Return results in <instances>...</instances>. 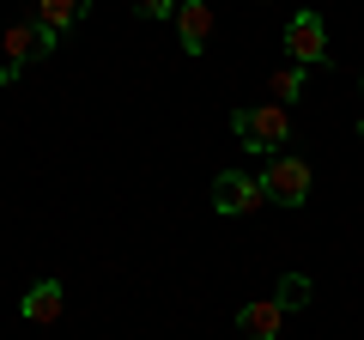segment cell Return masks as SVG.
<instances>
[{
	"label": "cell",
	"instance_id": "13",
	"mask_svg": "<svg viewBox=\"0 0 364 340\" xmlns=\"http://www.w3.org/2000/svg\"><path fill=\"white\" fill-rule=\"evenodd\" d=\"M358 134H364V122H358Z\"/></svg>",
	"mask_w": 364,
	"mask_h": 340
},
{
	"label": "cell",
	"instance_id": "14",
	"mask_svg": "<svg viewBox=\"0 0 364 340\" xmlns=\"http://www.w3.org/2000/svg\"><path fill=\"white\" fill-rule=\"evenodd\" d=\"M358 85H364V79H358Z\"/></svg>",
	"mask_w": 364,
	"mask_h": 340
},
{
	"label": "cell",
	"instance_id": "8",
	"mask_svg": "<svg viewBox=\"0 0 364 340\" xmlns=\"http://www.w3.org/2000/svg\"><path fill=\"white\" fill-rule=\"evenodd\" d=\"M279 322H286V310H279L273 298H255V304L237 310V334L243 340H279Z\"/></svg>",
	"mask_w": 364,
	"mask_h": 340
},
{
	"label": "cell",
	"instance_id": "1",
	"mask_svg": "<svg viewBox=\"0 0 364 340\" xmlns=\"http://www.w3.org/2000/svg\"><path fill=\"white\" fill-rule=\"evenodd\" d=\"M231 128L243 140V152H255V158H273L279 146H291V116L279 104H243L231 116Z\"/></svg>",
	"mask_w": 364,
	"mask_h": 340
},
{
	"label": "cell",
	"instance_id": "5",
	"mask_svg": "<svg viewBox=\"0 0 364 340\" xmlns=\"http://www.w3.org/2000/svg\"><path fill=\"white\" fill-rule=\"evenodd\" d=\"M255 207H267L261 176H243V170H219V176H213V213L243 219V213H255Z\"/></svg>",
	"mask_w": 364,
	"mask_h": 340
},
{
	"label": "cell",
	"instance_id": "3",
	"mask_svg": "<svg viewBox=\"0 0 364 340\" xmlns=\"http://www.w3.org/2000/svg\"><path fill=\"white\" fill-rule=\"evenodd\" d=\"M310 164L304 158H291V152H273L267 158V170H261V195L273 201V207H304L310 201Z\"/></svg>",
	"mask_w": 364,
	"mask_h": 340
},
{
	"label": "cell",
	"instance_id": "11",
	"mask_svg": "<svg viewBox=\"0 0 364 340\" xmlns=\"http://www.w3.org/2000/svg\"><path fill=\"white\" fill-rule=\"evenodd\" d=\"M273 304H279V310H304V304H310V280H304V274H286Z\"/></svg>",
	"mask_w": 364,
	"mask_h": 340
},
{
	"label": "cell",
	"instance_id": "9",
	"mask_svg": "<svg viewBox=\"0 0 364 340\" xmlns=\"http://www.w3.org/2000/svg\"><path fill=\"white\" fill-rule=\"evenodd\" d=\"M85 13H91V0H37V25L49 31V37L73 31V25H79Z\"/></svg>",
	"mask_w": 364,
	"mask_h": 340
},
{
	"label": "cell",
	"instance_id": "7",
	"mask_svg": "<svg viewBox=\"0 0 364 340\" xmlns=\"http://www.w3.org/2000/svg\"><path fill=\"white\" fill-rule=\"evenodd\" d=\"M61 310H67V292H61V280H37V286L18 298V316L25 322H37V328H49V322H61Z\"/></svg>",
	"mask_w": 364,
	"mask_h": 340
},
{
	"label": "cell",
	"instance_id": "2",
	"mask_svg": "<svg viewBox=\"0 0 364 340\" xmlns=\"http://www.w3.org/2000/svg\"><path fill=\"white\" fill-rule=\"evenodd\" d=\"M55 43H61V37H49L37 18H18V25H6V37H0V49H6V55H0V85H13V79L25 73L31 55H37V61H43V55H55Z\"/></svg>",
	"mask_w": 364,
	"mask_h": 340
},
{
	"label": "cell",
	"instance_id": "6",
	"mask_svg": "<svg viewBox=\"0 0 364 340\" xmlns=\"http://www.w3.org/2000/svg\"><path fill=\"white\" fill-rule=\"evenodd\" d=\"M176 31H182V55H207V43H213V6H207V0H176Z\"/></svg>",
	"mask_w": 364,
	"mask_h": 340
},
{
	"label": "cell",
	"instance_id": "10",
	"mask_svg": "<svg viewBox=\"0 0 364 340\" xmlns=\"http://www.w3.org/2000/svg\"><path fill=\"white\" fill-rule=\"evenodd\" d=\"M304 73H310V67H298V61H286L279 73H273V97H279V110L304 97Z\"/></svg>",
	"mask_w": 364,
	"mask_h": 340
},
{
	"label": "cell",
	"instance_id": "4",
	"mask_svg": "<svg viewBox=\"0 0 364 340\" xmlns=\"http://www.w3.org/2000/svg\"><path fill=\"white\" fill-rule=\"evenodd\" d=\"M286 55L298 67H334V55H328V25L310 13V6L286 18Z\"/></svg>",
	"mask_w": 364,
	"mask_h": 340
},
{
	"label": "cell",
	"instance_id": "12",
	"mask_svg": "<svg viewBox=\"0 0 364 340\" xmlns=\"http://www.w3.org/2000/svg\"><path fill=\"white\" fill-rule=\"evenodd\" d=\"M140 18H176V0H140Z\"/></svg>",
	"mask_w": 364,
	"mask_h": 340
}]
</instances>
